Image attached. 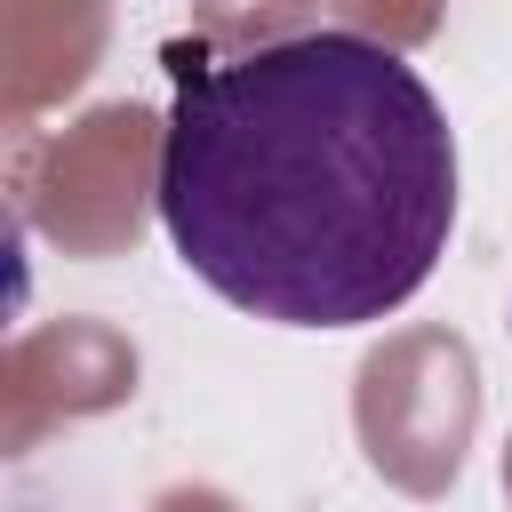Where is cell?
I'll use <instances>...</instances> for the list:
<instances>
[{
	"label": "cell",
	"mask_w": 512,
	"mask_h": 512,
	"mask_svg": "<svg viewBox=\"0 0 512 512\" xmlns=\"http://www.w3.org/2000/svg\"><path fill=\"white\" fill-rule=\"evenodd\" d=\"M504 504H512V432H504Z\"/></svg>",
	"instance_id": "7a4b0ae2"
},
{
	"label": "cell",
	"mask_w": 512,
	"mask_h": 512,
	"mask_svg": "<svg viewBox=\"0 0 512 512\" xmlns=\"http://www.w3.org/2000/svg\"><path fill=\"white\" fill-rule=\"evenodd\" d=\"M168 248L272 328L400 312L456 232V128L432 80L368 32L184 48L152 176Z\"/></svg>",
	"instance_id": "6da1fadb"
}]
</instances>
